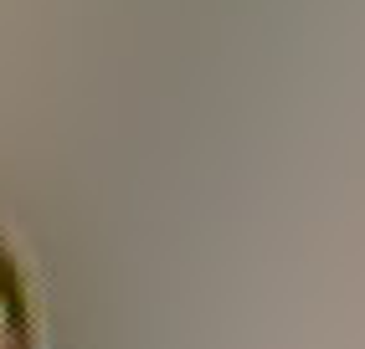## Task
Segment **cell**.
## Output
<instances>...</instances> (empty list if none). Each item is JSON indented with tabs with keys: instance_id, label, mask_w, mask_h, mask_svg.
<instances>
[{
	"instance_id": "cell-1",
	"label": "cell",
	"mask_w": 365,
	"mask_h": 349,
	"mask_svg": "<svg viewBox=\"0 0 365 349\" xmlns=\"http://www.w3.org/2000/svg\"><path fill=\"white\" fill-rule=\"evenodd\" d=\"M0 349H36L26 283H21V267L6 252V241H0Z\"/></svg>"
}]
</instances>
